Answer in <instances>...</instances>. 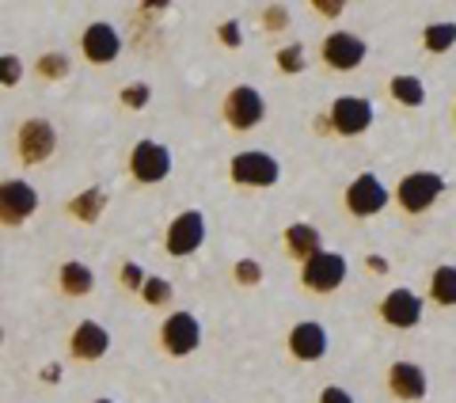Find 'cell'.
<instances>
[{"instance_id": "6da1fadb", "label": "cell", "mask_w": 456, "mask_h": 403, "mask_svg": "<svg viewBox=\"0 0 456 403\" xmlns=\"http://www.w3.org/2000/svg\"><path fill=\"white\" fill-rule=\"evenodd\" d=\"M346 275H350V263H346V255L342 251H327L323 248L320 255H312L308 263H301V285L308 293H320V297L342 290Z\"/></svg>"}, {"instance_id": "7a4b0ae2", "label": "cell", "mask_w": 456, "mask_h": 403, "mask_svg": "<svg viewBox=\"0 0 456 403\" xmlns=\"http://www.w3.org/2000/svg\"><path fill=\"white\" fill-rule=\"evenodd\" d=\"M441 194H445V179H441L437 171H411V176H403V179H399V186H395L399 210L411 213V218L426 213Z\"/></svg>"}, {"instance_id": "3957f363", "label": "cell", "mask_w": 456, "mask_h": 403, "mask_svg": "<svg viewBox=\"0 0 456 403\" xmlns=\"http://www.w3.org/2000/svg\"><path fill=\"white\" fill-rule=\"evenodd\" d=\"M221 114H224L228 129H240V134H248V129L263 126V119H266V99H263L259 88H251V84H236V88L224 95Z\"/></svg>"}, {"instance_id": "277c9868", "label": "cell", "mask_w": 456, "mask_h": 403, "mask_svg": "<svg viewBox=\"0 0 456 403\" xmlns=\"http://www.w3.org/2000/svg\"><path fill=\"white\" fill-rule=\"evenodd\" d=\"M228 176H232L236 186H255V191H266V186H274L281 179V164L270 152L248 149V152H236L232 160H228Z\"/></svg>"}, {"instance_id": "5b68a950", "label": "cell", "mask_w": 456, "mask_h": 403, "mask_svg": "<svg viewBox=\"0 0 456 403\" xmlns=\"http://www.w3.org/2000/svg\"><path fill=\"white\" fill-rule=\"evenodd\" d=\"M160 347L167 358H187L202 347V324L198 316L179 308V312H167V320L160 324Z\"/></svg>"}, {"instance_id": "8992f818", "label": "cell", "mask_w": 456, "mask_h": 403, "mask_svg": "<svg viewBox=\"0 0 456 403\" xmlns=\"http://www.w3.org/2000/svg\"><path fill=\"white\" fill-rule=\"evenodd\" d=\"M388 202H392L388 186H384L373 171H362V176L346 186V194H342V206H346V213H350V218H358V221L377 218Z\"/></svg>"}, {"instance_id": "52a82bcc", "label": "cell", "mask_w": 456, "mask_h": 403, "mask_svg": "<svg viewBox=\"0 0 456 403\" xmlns=\"http://www.w3.org/2000/svg\"><path fill=\"white\" fill-rule=\"evenodd\" d=\"M38 213V191L27 179H4L0 183V225L20 228Z\"/></svg>"}, {"instance_id": "ba28073f", "label": "cell", "mask_w": 456, "mask_h": 403, "mask_svg": "<svg viewBox=\"0 0 456 403\" xmlns=\"http://www.w3.org/2000/svg\"><path fill=\"white\" fill-rule=\"evenodd\" d=\"M130 176L137 183H145V186L164 183L171 176V152H167V145H160V141H152V137L137 141V145L130 149Z\"/></svg>"}, {"instance_id": "9c48e42d", "label": "cell", "mask_w": 456, "mask_h": 403, "mask_svg": "<svg viewBox=\"0 0 456 403\" xmlns=\"http://www.w3.org/2000/svg\"><path fill=\"white\" fill-rule=\"evenodd\" d=\"M16 149H20V160L23 164H46L50 156L57 152V129L46 119H27L16 134Z\"/></svg>"}, {"instance_id": "30bf717a", "label": "cell", "mask_w": 456, "mask_h": 403, "mask_svg": "<svg viewBox=\"0 0 456 403\" xmlns=\"http://www.w3.org/2000/svg\"><path fill=\"white\" fill-rule=\"evenodd\" d=\"M80 53H84V62L88 65H114L118 62V53H122L118 27L107 23V20L88 23L84 27V35H80Z\"/></svg>"}, {"instance_id": "8fae6325", "label": "cell", "mask_w": 456, "mask_h": 403, "mask_svg": "<svg viewBox=\"0 0 456 403\" xmlns=\"http://www.w3.org/2000/svg\"><path fill=\"white\" fill-rule=\"evenodd\" d=\"M327 114H331V129L338 137H358L377 119V111H373V103H369L365 95H338Z\"/></svg>"}, {"instance_id": "7c38bea8", "label": "cell", "mask_w": 456, "mask_h": 403, "mask_svg": "<svg viewBox=\"0 0 456 403\" xmlns=\"http://www.w3.org/2000/svg\"><path fill=\"white\" fill-rule=\"evenodd\" d=\"M365 53H369L365 38L350 35V31H331V35L323 38V46H320L323 65L335 69V73H354V69H362Z\"/></svg>"}, {"instance_id": "4fadbf2b", "label": "cell", "mask_w": 456, "mask_h": 403, "mask_svg": "<svg viewBox=\"0 0 456 403\" xmlns=\"http://www.w3.org/2000/svg\"><path fill=\"white\" fill-rule=\"evenodd\" d=\"M202 243H206V218L198 210L179 213V218L167 225V233H164V248H167V255H175V259L194 255Z\"/></svg>"}, {"instance_id": "5bb4252c", "label": "cell", "mask_w": 456, "mask_h": 403, "mask_svg": "<svg viewBox=\"0 0 456 403\" xmlns=\"http://www.w3.org/2000/svg\"><path fill=\"white\" fill-rule=\"evenodd\" d=\"M380 320L395 327V331H411V327H419L422 324V297L419 293H411L403 290V285H395V290L384 293L380 300Z\"/></svg>"}, {"instance_id": "9a60e30c", "label": "cell", "mask_w": 456, "mask_h": 403, "mask_svg": "<svg viewBox=\"0 0 456 403\" xmlns=\"http://www.w3.org/2000/svg\"><path fill=\"white\" fill-rule=\"evenodd\" d=\"M388 392L399 403H422L426 392H430V377L419 362H392L388 369Z\"/></svg>"}, {"instance_id": "2e32d148", "label": "cell", "mask_w": 456, "mask_h": 403, "mask_svg": "<svg viewBox=\"0 0 456 403\" xmlns=\"http://www.w3.org/2000/svg\"><path fill=\"white\" fill-rule=\"evenodd\" d=\"M107 350H110V331L99 320H80L73 335H69V354L77 362H99V358H107Z\"/></svg>"}, {"instance_id": "e0dca14e", "label": "cell", "mask_w": 456, "mask_h": 403, "mask_svg": "<svg viewBox=\"0 0 456 403\" xmlns=\"http://www.w3.org/2000/svg\"><path fill=\"white\" fill-rule=\"evenodd\" d=\"M289 354L297 358V362H320V358L327 354V331L323 324L316 320H301V324H293L289 331Z\"/></svg>"}, {"instance_id": "ac0fdd59", "label": "cell", "mask_w": 456, "mask_h": 403, "mask_svg": "<svg viewBox=\"0 0 456 403\" xmlns=\"http://www.w3.org/2000/svg\"><path fill=\"white\" fill-rule=\"evenodd\" d=\"M285 251H289L293 259H301V263H308L312 255H320L323 251V236H320V228L316 225H308V221H297L285 228Z\"/></svg>"}, {"instance_id": "d6986e66", "label": "cell", "mask_w": 456, "mask_h": 403, "mask_svg": "<svg viewBox=\"0 0 456 403\" xmlns=\"http://www.w3.org/2000/svg\"><path fill=\"white\" fill-rule=\"evenodd\" d=\"M57 285H61L65 297H92L95 290V270L88 263H80V259H69L57 270Z\"/></svg>"}, {"instance_id": "ffe728a7", "label": "cell", "mask_w": 456, "mask_h": 403, "mask_svg": "<svg viewBox=\"0 0 456 403\" xmlns=\"http://www.w3.org/2000/svg\"><path fill=\"white\" fill-rule=\"evenodd\" d=\"M69 218H77L84 225H95L99 218H103V210H107V191L103 186H88V191H80L77 198H69Z\"/></svg>"}, {"instance_id": "44dd1931", "label": "cell", "mask_w": 456, "mask_h": 403, "mask_svg": "<svg viewBox=\"0 0 456 403\" xmlns=\"http://www.w3.org/2000/svg\"><path fill=\"white\" fill-rule=\"evenodd\" d=\"M388 95L399 107H422L426 103V84L415 73H395L388 80Z\"/></svg>"}, {"instance_id": "7402d4cb", "label": "cell", "mask_w": 456, "mask_h": 403, "mask_svg": "<svg viewBox=\"0 0 456 403\" xmlns=\"http://www.w3.org/2000/svg\"><path fill=\"white\" fill-rule=\"evenodd\" d=\"M430 300L441 308H456V267L441 263L430 275Z\"/></svg>"}, {"instance_id": "603a6c76", "label": "cell", "mask_w": 456, "mask_h": 403, "mask_svg": "<svg viewBox=\"0 0 456 403\" xmlns=\"http://www.w3.org/2000/svg\"><path fill=\"white\" fill-rule=\"evenodd\" d=\"M422 46H426V53H449L456 46V23H449V20L430 23L422 31Z\"/></svg>"}, {"instance_id": "cb8c5ba5", "label": "cell", "mask_w": 456, "mask_h": 403, "mask_svg": "<svg viewBox=\"0 0 456 403\" xmlns=\"http://www.w3.org/2000/svg\"><path fill=\"white\" fill-rule=\"evenodd\" d=\"M69 69H73V62H69V53H42L38 62H35V73L42 80H65L69 77Z\"/></svg>"}, {"instance_id": "d4e9b609", "label": "cell", "mask_w": 456, "mask_h": 403, "mask_svg": "<svg viewBox=\"0 0 456 403\" xmlns=\"http://www.w3.org/2000/svg\"><path fill=\"white\" fill-rule=\"evenodd\" d=\"M171 297H175V285H171L167 278H156V275H149L145 290H141V300H145L149 308H164Z\"/></svg>"}, {"instance_id": "484cf974", "label": "cell", "mask_w": 456, "mask_h": 403, "mask_svg": "<svg viewBox=\"0 0 456 403\" xmlns=\"http://www.w3.org/2000/svg\"><path fill=\"white\" fill-rule=\"evenodd\" d=\"M308 57H305V46L301 42H293V46H281L278 50V69L281 73H305Z\"/></svg>"}, {"instance_id": "4316f807", "label": "cell", "mask_w": 456, "mask_h": 403, "mask_svg": "<svg viewBox=\"0 0 456 403\" xmlns=\"http://www.w3.org/2000/svg\"><path fill=\"white\" fill-rule=\"evenodd\" d=\"M23 80V62L16 53H0V88H16Z\"/></svg>"}, {"instance_id": "83f0119b", "label": "cell", "mask_w": 456, "mask_h": 403, "mask_svg": "<svg viewBox=\"0 0 456 403\" xmlns=\"http://www.w3.org/2000/svg\"><path fill=\"white\" fill-rule=\"evenodd\" d=\"M118 282H122L130 293H141V290H145V282H149V275L141 270V263H130V259H126L122 270H118Z\"/></svg>"}, {"instance_id": "f1b7e54d", "label": "cell", "mask_w": 456, "mask_h": 403, "mask_svg": "<svg viewBox=\"0 0 456 403\" xmlns=\"http://www.w3.org/2000/svg\"><path fill=\"white\" fill-rule=\"evenodd\" d=\"M122 107H130V111H141V107H145L149 103V99H152V88H149V84H126V88H122Z\"/></svg>"}, {"instance_id": "f546056e", "label": "cell", "mask_w": 456, "mask_h": 403, "mask_svg": "<svg viewBox=\"0 0 456 403\" xmlns=\"http://www.w3.org/2000/svg\"><path fill=\"white\" fill-rule=\"evenodd\" d=\"M289 8H285V4H266L263 8V27H266V31H285V27H289Z\"/></svg>"}, {"instance_id": "4dcf8cb0", "label": "cell", "mask_w": 456, "mask_h": 403, "mask_svg": "<svg viewBox=\"0 0 456 403\" xmlns=\"http://www.w3.org/2000/svg\"><path fill=\"white\" fill-rule=\"evenodd\" d=\"M236 282L240 285H259L263 282V267L255 263V259H240L236 263Z\"/></svg>"}, {"instance_id": "1f68e13d", "label": "cell", "mask_w": 456, "mask_h": 403, "mask_svg": "<svg viewBox=\"0 0 456 403\" xmlns=\"http://www.w3.org/2000/svg\"><path fill=\"white\" fill-rule=\"evenodd\" d=\"M217 38L224 42L228 50H240V46H244V31H240V23H236V20H224V23L217 27Z\"/></svg>"}, {"instance_id": "d6a6232c", "label": "cell", "mask_w": 456, "mask_h": 403, "mask_svg": "<svg viewBox=\"0 0 456 403\" xmlns=\"http://www.w3.org/2000/svg\"><path fill=\"white\" fill-rule=\"evenodd\" d=\"M312 12H316V16H323V20H338L342 12H346V4H342V0H316V4H312Z\"/></svg>"}, {"instance_id": "836d02e7", "label": "cell", "mask_w": 456, "mask_h": 403, "mask_svg": "<svg viewBox=\"0 0 456 403\" xmlns=\"http://www.w3.org/2000/svg\"><path fill=\"white\" fill-rule=\"evenodd\" d=\"M320 403H358V399H354V396L346 392V388H338V384H327L323 392H320Z\"/></svg>"}, {"instance_id": "e575fe53", "label": "cell", "mask_w": 456, "mask_h": 403, "mask_svg": "<svg viewBox=\"0 0 456 403\" xmlns=\"http://www.w3.org/2000/svg\"><path fill=\"white\" fill-rule=\"evenodd\" d=\"M365 267L373 270V275H388V259L384 255H365Z\"/></svg>"}, {"instance_id": "d590c367", "label": "cell", "mask_w": 456, "mask_h": 403, "mask_svg": "<svg viewBox=\"0 0 456 403\" xmlns=\"http://www.w3.org/2000/svg\"><path fill=\"white\" fill-rule=\"evenodd\" d=\"M312 126H316V134H331V114H320Z\"/></svg>"}, {"instance_id": "8d00e7d4", "label": "cell", "mask_w": 456, "mask_h": 403, "mask_svg": "<svg viewBox=\"0 0 456 403\" xmlns=\"http://www.w3.org/2000/svg\"><path fill=\"white\" fill-rule=\"evenodd\" d=\"M92 403H114V399H92Z\"/></svg>"}, {"instance_id": "74e56055", "label": "cell", "mask_w": 456, "mask_h": 403, "mask_svg": "<svg viewBox=\"0 0 456 403\" xmlns=\"http://www.w3.org/2000/svg\"><path fill=\"white\" fill-rule=\"evenodd\" d=\"M0 342H4V327H0Z\"/></svg>"}, {"instance_id": "f35d334b", "label": "cell", "mask_w": 456, "mask_h": 403, "mask_svg": "<svg viewBox=\"0 0 456 403\" xmlns=\"http://www.w3.org/2000/svg\"><path fill=\"white\" fill-rule=\"evenodd\" d=\"M452 114H456V107H452Z\"/></svg>"}]
</instances>
